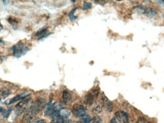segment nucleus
<instances>
[{"instance_id": "obj_1", "label": "nucleus", "mask_w": 164, "mask_h": 123, "mask_svg": "<svg viewBox=\"0 0 164 123\" xmlns=\"http://www.w3.org/2000/svg\"><path fill=\"white\" fill-rule=\"evenodd\" d=\"M46 105V101L43 98H38L36 100L29 109L36 115L44 108Z\"/></svg>"}, {"instance_id": "obj_2", "label": "nucleus", "mask_w": 164, "mask_h": 123, "mask_svg": "<svg viewBox=\"0 0 164 123\" xmlns=\"http://www.w3.org/2000/svg\"><path fill=\"white\" fill-rule=\"evenodd\" d=\"M32 104V100L31 98L23 100L16 106V113L18 115H21L24 112H27Z\"/></svg>"}, {"instance_id": "obj_3", "label": "nucleus", "mask_w": 164, "mask_h": 123, "mask_svg": "<svg viewBox=\"0 0 164 123\" xmlns=\"http://www.w3.org/2000/svg\"><path fill=\"white\" fill-rule=\"evenodd\" d=\"M12 49L13 51L14 56L17 58H20L21 56L26 54L29 50L27 47H25L21 41H20L16 45H14L12 48Z\"/></svg>"}, {"instance_id": "obj_4", "label": "nucleus", "mask_w": 164, "mask_h": 123, "mask_svg": "<svg viewBox=\"0 0 164 123\" xmlns=\"http://www.w3.org/2000/svg\"><path fill=\"white\" fill-rule=\"evenodd\" d=\"M72 112L74 116L77 117L85 116L86 113V110L84 106L80 104H76L72 106Z\"/></svg>"}, {"instance_id": "obj_5", "label": "nucleus", "mask_w": 164, "mask_h": 123, "mask_svg": "<svg viewBox=\"0 0 164 123\" xmlns=\"http://www.w3.org/2000/svg\"><path fill=\"white\" fill-rule=\"evenodd\" d=\"M99 91L98 89H93L91 90L90 92H88V93L85 96V102L86 104L90 106L93 104L95 99L98 97Z\"/></svg>"}, {"instance_id": "obj_6", "label": "nucleus", "mask_w": 164, "mask_h": 123, "mask_svg": "<svg viewBox=\"0 0 164 123\" xmlns=\"http://www.w3.org/2000/svg\"><path fill=\"white\" fill-rule=\"evenodd\" d=\"M115 118L118 123H127L129 121L128 115L126 112L119 111L115 113Z\"/></svg>"}, {"instance_id": "obj_7", "label": "nucleus", "mask_w": 164, "mask_h": 123, "mask_svg": "<svg viewBox=\"0 0 164 123\" xmlns=\"http://www.w3.org/2000/svg\"><path fill=\"white\" fill-rule=\"evenodd\" d=\"M61 109L60 108V107L57 106L56 103H55V102L49 104L48 107L47 108L45 112V116H52L56 111Z\"/></svg>"}, {"instance_id": "obj_8", "label": "nucleus", "mask_w": 164, "mask_h": 123, "mask_svg": "<svg viewBox=\"0 0 164 123\" xmlns=\"http://www.w3.org/2000/svg\"><path fill=\"white\" fill-rule=\"evenodd\" d=\"M36 115L33 112L28 110L24 115L22 121L23 123H31Z\"/></svg>"}, {"instance_id": "obj_9", "label": "nucleus", "mask_w": 164, "mask_h": 123, "mask_svg": "<svg viewBox=\"0 0 164 123\" xmlns=\"http://www.w3.org/2000/svg\"><path fill=\"white\" fill-rule=\"evenodd\" d=\"M102 101H103V104L107 111L108 112H112L113 108V104L112 102L108 99L105 95H104V93H103V96H102Z\"/></svg>"}, {"instance_id": "obj_10", "label": "nucleus", "mask_w": 164, "mask_h": 123, "mask_svg": "<svg viewBox=\"0 0 164 123\" xmlns=\"http://www.w3.org/2000/svg\"><path fill=\"white\" fill-rule=\"evenodd\" d=\"M30 95V93H22L20 95H17L15 97L11 99V100H9L8 104H11L14 103V102H16L17 101H19V100H25V99L27 97V96Z\"/></svg>"}, {"instance_id": "obj_11", "label": "nucleus", "mask_w": 164, "mask_h": 123, "mask_svg": "<svg viewBox=\"0 0 164 123\" xmlns=\"http://www.w3.org/2000/svg\"><path fill=\"white\" fill-rule=\"evenodd\" d=\"M138 9L142 10V12L143 13V14L147 15V16H149L154 17V16H156V13H155V12L152 9L146 7H139Z\"/></svg>"}, {"instance_id": "obj_12", "label": "nucleus", "mask_w": 164, "mask_h": 123, "mask_svg": "<svg viewBox=\"0 0 164 123\" xmlns=\"http://www.w3.org/2000/svg\"><path fill=\"white\" fill-rule=\"evenodd\" d=\"M11 93V91L7 88H3L0 90V99H4Z\"/></svg>"}, {"instance_id": "obj_13", "label": "nucleus", "mask_w": 164, "mask_h": 123, "mask_svg": "<svg viewBox=\"0 0 164 123\" xmlns=\"http://www.w3.org/2000/svg\"><path fill=\"white\" fill-rule=\"evenodd\" d=\"M72 95L69 92L65 90L63 91V99L64 102L65 104H67L68 102H69L72 100Z\"/></svg>"}, {"instance_id": "obj_14", "label": "nucleus", "mask_w": 164, "mask_h": 123, "mask_svg": "<svg viewBox=\"0 0 164 123\" xmlns=\"http://www.w3.org/2000/svg\"><path fill=\"white\" fill-rule=\"evenodd\" d=\"M59 114L64 119H67L70 116L71 113L68 110L64 109H61L60 110Z\"/></svg>"}, {"instance_id": "obj_15", "label": "nucleus", "mask_w": 164, "mask_h": 123, "mask_svg": "<svg viewBox=\"0 0 164 123\" xmlns=\"http://www.w3.org/2000/svg\"><path fill=\"white\" fill-rule=\"evenodd\" d=\"M47 32H48V29L47 28H43L38 30L36 33L35 36L37 37H40V38H39V39H40L42 38H43V37L46 36V34Z\"/></svg>"}, {"instance_id": "obj_16", "label": "nucleus", "mask_w": 164, "mask_h": 123, "mask_svg": "<svg viewBox=\"0 0 164 123\" xmlns=\"http://www.w3.org/2000/svg\"><path fill=\"white\" fill-rule=\"evenodd\" d=\"M8 21L9 23L14 28L17 27V25L18 24V21L16 19V18L13 17V16H10L8 19Z\"/></svg>"}, {"instance_id": "obj_17", "label": "nucleus", "mask_w": 164, "mask_h": 123, "mask_svg": "<svg viewBox=\"0 0 164 123\" xmlns=\"http://www.w3.org/2000/svg\"><path fill=\"white\" fill-rule=\"evenodd\" d=\"M77 8H75L71 10V11L70 12L69 15V17L70 19V20L71 21H75L77 19V16H75V12L76 11V10H77Z\"/></svg>"}, {"instance_id": "obj_18", "label": "nucleus", "mask_w": 164, "mask_h": 123, "mask_svg": "<svg viewBox=\"0 0 164 123\" xmlns=\"http://www.w3.org/2000/svg\"><path fill=\"white\" fill-rule=\"evenodd\" d=\"M91 120L92 119L89 116H86L82 118L76 123H88L90 122Z\"/></svg>"}, {"instance_id": "obj_19", "label": "nucleus", "mask_w": 164, "mask_h": 123, "mask_svg": "<svg viewBox=\"0 0 164 123\" xmlns=\"http://www.w3.org/2000/svg\"><path fill=\"white\" fill-rule=\"evenodd\" d=\"M102 107H103V105H102V104L100 103L98 105H97L96 107H95L93 108V113H100L101 112L102 109Z\"/></svg>"}, {"instance_id": "obj_20", "label": "nucleus", "mask_w": 164, "mask_h": 123, "mask_svg": "<svg viewBox=\"0 0 164 123\" xmlns=\"http://www.w3.org/2000/svg\"><path fill=\"white\" fill-rule=\"evenodd\" d=\"M92 7V4L90 3H88L84 1L83 2V7L82 8L83 10H87L88 9L91 8Z\"/></svg>"}, {"instance_id": "obj_21", "label": "nucleus", "mask_w": 164, "mask_h": 123, "mask_svg": "<svg viewBox=\"0 0 164 123\" xmlns=\"http://www.w3.org/2000/svg\"><path fill=\"white\" fill-rule=\"evenodd\" d=\"M91 123H102V119L98 116H96L92 119Z\"/></svg>"}, {"instance_id": "obj_22", "label": "nucleus", "mask_w": 164, "mask_h": 123, "mask_svg": "<svg viewBox=\"0 0 164 123\" xmlns=\"http://www.w3.org/2000/svg\"><path fill=\"white\" fill-rule=\"evenodd\" d=\"M11 111H12V109L11 108L4 110V111H3V116L4 118H7L8 117L9 115H10Z\"/></svg>"}, {"instance_id": "obj_23", "label": "nucleus", "mask_w": 164, "mask_h": 123, "mask_svg": "<svg viewBox=\"0 0 164 123\" xmlns=\"http://www.w3.org/2000/svg\"><path fill=\"white\" fill-rule=\"evenodd\" d=\"M137 123H149L148 122V121L146 120L145 119V118H143V117H141V118H139V119L138 120V121H137Z\"/></svg>"}, {"instance_id": "obj_24", "label": "nucleus", "mask_w": 164, "mask_h": 123, "mask_svg": "<svg viewBox=\"0 0 164 123\" xmlns=\"http://www.w3.org/2000/svg\"><path fill=\"white\" fill-rule=\"evenodd\" d=\"M109 123H118V122H117V121L116 120V119H115V118H113V119H112V120L110 121V122H109Z\"/></svg>"}, {"instance_id": "obj_25", "label": "nucleus", "mask_w": 164, "mask_h": 123, "mask_svg": "<svg viewBox=\"0 0 164 123\" xmlns=\"http://www.w3.org/2000/svg\"><path fill=\"white\" fill-rule=\"evenodd\" d=\"M37 123H46V122L44 120H41L38 121Z\"/></svg>"}, {"instance_id": "obj_26", "label": "nucleus", "mask_w": 164, "mask_h": 123, "mask_svg": "<svg viewBox=\"0 0 164 123\" xmlns=\"http://www.w3.org/2000/svg\"><path fill=\"white\" fill-rule=\"evenodd\" d=\"M0 44H4V41H3V40L1 39H0Z\"/></svg>"}, {"instance_id": "obj_27", "label": "nucleus", "mask_w": 164, "mask_h": 123, "mask_svg": "<svg viewBox=\"0 0 164 123\" xmlns=\"http://www.w3.org/2000/svg\"><path fill=\"white\" fill-rule=\"evenodd\" d=\"M3 28V25H1V23L0 22V30H2Z\"/></svg>"}, {"instance_id": "obj_28", "label": "nucleus", "mask_w": 164, "mask_h": 123, "mask_svg": "<svg viewBox=\"0 0 164 123\" xmlns=\"http://www.w3.org/2000/svg\"><path fill=\"white\" fill-rule=\"evenodd\" d=\"M3 109L1 108V106H0V113H1V112H3Z\"/></svg>"}]
</instances>
